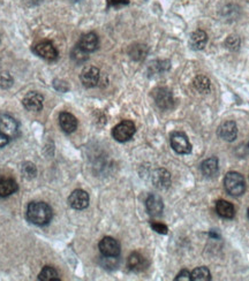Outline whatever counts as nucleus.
Masks as SVG:
<instances>
[{"label":"nucleus","mask_w":249,"mask_h":281,"mask_svg":"<svg viewBox=\"0 0 249 281\" xmlns=\"http://www.w3.org/2000/svg\"><path fill=\"white\" fill-rule=\"evenodd\" d=\"M27 219L37 226L47 225L51 221L53 212L50 205L44 202H31L27 208Z\"/></svg>","instance_id":"f257e3e1"},{"label":"nucleus","mask_w":249,"mask_h":281,"mask_svg":"<svg viewBox=\"0 0 249 281\" xmlns=\"http://www.w3.org/2000/svg\"><path fill=\"white\" fill-rule=\"evenodd\" d=\"M224 186L228 193L232 196H241L246 190V182L238 172H229L225 175Z\"/></svg>","instance_id":"f03ea898"},{"label":"nucleus","mask_w":249,"mask_h":281,"mask_svg":"<svg viewBox=\"0 0 249 281\" xmlns=\"http://www.w3.org/2000/svg\"><path fill=\"white\" fill-rule=\"evenodd\" d=\"M136 128L134 122L130 121V120H124V121L118 123L117 126L113 128L112 136L114 140L118 142H127L134 136Z\"/></svg>","instance_id":"7ed1b4c3"},{"label":"nucleus","mask_w":249,"mask_h":281,"mask_svg":"<svg viewBox=\"0 0 249 281\" xmlns=\"http://www.w3.org/2000/svg\"><path fill=\"white\" fill-rule=\"evenodd\" d=\"M154 99L156 105L163 111L171 110L175 105V99H173L172 92L167 88H157L154 91Z\"/></svg>","instance_id":"20e7f679"},{"label":"nucleus","mask_w":249,"mask_h":281,"mask_svg":"<svg viewBox=\"0 0 249 281\" xmlns=\"http://www.w3.org/2000/svg\"><path fill=\"white\" fill-rule=\"evenodd\" d=\"M171 146L177 154L188 155L192 152V144L186 134L177 132L171 135Z\"/></svg>","instance_id":"39448f33"},{"label":"nucleus","mask_w":249,"mask_h":281,"mask_svg":"<svg viewBox=\"0 0 249 281\" xmlns=\"http://www.w3.org/2000/svg\"><path fill=\"white\" fill-rule=\"evenodd\" d=\"M34 52L36 53L38 57H41L47 61H55L58 59V57H59V53H58L56 46L48 41L37 43L36 45L34 46Z\"/></svg>","instance_id":"423d86ee"},{"label":"nucleus","mask_w":249,"mask_h":281,"mask_svg":"<svg viewBox=\"0 0 249 281\" xmlns=\"http://www.w3.org/2000/svg\"><path fill=\"white\" fill-rule=\"evenodd\" d=\"M0 131L8 138H14L19 133V123L10 114L0 115Z\"/></svg>","instance_id":"0eeeda50"},{"label":"nucleus","mask_w":249,"mask_h":281,"mask_svg":"<svg viewBox=\"0 0 249 281\" xmlns=\"http://www.w3.org/2000/svg\"><path fill=\"white\" fill-rule=\"evenodd\" d=\"M102 255L106 257H118L120 255V244L115 239L106 236L98 244Z\"/></svg>","instance_id":"6e6552de"},{"label":"nucleus","mask_w":249,"mask_h":281,"mask_svg":"<svg viewBox=\"0 0 249 281\" xmlns=\"http://www.w3.org/2000/svg\"><path fill=\"white\" fill-rule=\"evenodd\" d=\"M22 104L30 112H39L43 109L44 97L36 91H31L27 93L22 100Z\"/></svg>","instance_id":"1a4fd4ad"},{"label":"nucleus","mask_w":249,"mask_h":281,"mask_svg":"<svg viewBox=\"0 0 249 281\" xmlns=\"http://www.w3.org/2000/svg\"><path fill=\"white\" fill-rule=\"evenodd\" d=\"M99 69L93 66H88L82 70L81 75H80V80L84 87L93 88L96 87L99 82Z\"/></svg>","instance_id":"9d476101"},{"label":"nucleus","mask_w":249,"mask_h":281,"mask_svg":"<svg viewBox=\"0 0 249 281\" xmlns=\"http://www.w3.org/2000/svg\"><path fill=\"white\" fill-rule=\"evenodd\" d=\"M68 203L75 210H83L89 205V195L82 189L74 190L68 197Z\"/></svg>","instance_id":"9b49d317"},{"label":"nucleus","mask_w":249,"mask_h":281,"mask_svg":"<svg viewBox=\"0 0 249 281\" xmlns=\"http://www.w3.org/2000/svg\"><path fill=\"white\" fill-rule=\"evenodd\" d=\"M146 210H148L149 215L153 217H158L162 215L163 210H164V203L162 198L159 197L158 195L151 194L148 196V198H146Z\"/></svg>","instance_id":"f8f14e48"},{"label":"nucleus","mask_w":249,"mask_h":281,"mask_svg":"<svg viewBox=\"0 0 249 281\" xmlns=\"http://www.w3.org/2000/svg\"><path fill=\"white\" fill-rule=\"evenodd\" d=\"M98 36L95 33H88L80 38L78 45L86 52H93L98 47Z\"/></svg>","instance_id":"ddd939ff"},{"label":"nucleus","mask_w":249,"mask_h":281,"mask_svg":"<svg viewBox=\"0 0 249 281\" xmlns=\"http://www.w3.org/2000/svg\"><path fill=\"white\" fill-rule=\"evenodd\" d=\"M218 135H219L220 138H223V140L228 141V142L234 141L238 135L237 124H235L234 121L224 122L219 127V129H218Z\"/></svg>","instance_id":"4468645a"},{"label":"nucleus","mask_w":249,"mask_h":281,"mask_svg":"<svg viewBox=\"0 0 249 281\" xmlns=\"http://www.w3.org/2000/svg\"><path fill=\"white\" fill-rule=\"evenodd\" d=\"M153 182L158 189H166L171 185V175L166 169H156L153 174Z\"/></svg>","instance_id":"2eb2a0df"},{"label":"nucleus","mask_w":249,"mask_h":281,"mask_svg":"<svg viewBox=\"0 0 249 281\" xmlns=\"http://www.w3.org/2000/svg\"><path fill=\"white\" fill-rule=\"evenodd\" d=\"M59 124L62 131L67 134H70L77 131L78 120L72 113L61 112L59 114Z\"/></svg>","instance_id":"dca6fc26"},{"label":"nucleus","mask_w":249,"mask_h":281,"mask_svg":"<svg viewBox=\"0 0 249 281\" xmlns=\"http://www.w3.org/2000/svg\"><path fill=\"white\" fill-rule=\"evenodd\" d=\"M17 184L14 179L11 177L0 176V197H7L17 190Z\"/></svg>","instance_id":"f3484780"},{"label":"nucleus","mask_w":249,"mask_h":281,"mask_svg":"<svg viewBox=\"0 0 249 281\" xmlns=\"http://www.w3.org/2000/svg\"><path fill=\"white\" fill-rule=\"evenodd\" d=\"M127 265H128V267H130V270L134 271V272H140V271H143L146 269L148 263H146V260L141 255V253L133 252L132 255L128 257Z\"/></svg>","instance_id":"a211bd4d"},{"label":"nucleus","mask_w":249,"mask_h":281,"mask_svg":"<svg viewBox=\"0 0 249 281\" xmlns=\"http://www.w3.org/2000/svg\"><path fill=\"white\" fill-rule=\"evenodd\" d=\"M216 211L218 215L223 218H226V219H232L235 215V210L233 205L230 202H228V200H224V199L217 200Z\"/></svg>","instance_id":"6ab92c4d"},{"label":"nucleus","mask_w":249,"mask_h":281,"mask_svg":"<svg viewBox=\"0 0 249 281\" xmlns=\"http://www.w3.org/2000/svg\"><path fill=\"white\" fill-rule=\"evenodd\" d=\"M208 42V35L206 31L203 30H196L194 31L190 36V45L194 50H202L204 46L207 45Z\"/></svg>","instance_id":"aec40b11"},{"label":"nucleus","mask_w":249,"mask_h":281,"mask_svg":"<svg viewBox=\"0 0 249 281\" xmlns=\"http://www.w3.org/2000/svg\"><path fill=\"white\" fill-rule=\"evenodd\" d=\"M202 173L208 177L216 176L218 173V159L216 157L208 158L201 165Z\"/></svg>","instance_id":"412c9836"},{"label":"nucleus","mask_w":249,"mask_h":281,"mask_svg":"<svg viewBox=\"0 0 249 281\" xmlns=\"http://www.w3.org/2000/svg\"><path fill=\"white\" fill-rule=\"evenodd\" d=\"M38 279L41 281H59L60 280L57 270L52 266L44 267L38 275Z\"/></svg>","instance_id":"4be33fe9"},{"label":"nucleus","mask_w":249,"mask_h":281,"mask_svg":"<svg viewBox=\"0 0 249 281\" xmlns=\"http://www.w3.org/2000/svg\"><path fill=\"white\" fill-rule=\"evenodd\" d=\"M192 281H209L211 280V274L210 271H209L207 267L201 266L197 267V269H195L192 273Z\"/></svg>","instance_id":"5701e85b"},{"label":"nucleus","mask_w":249,"mask_h":281,"mask_svg":"<svg viewBox=\"0 0 249 281\" xmlns=\"http://www.w3.org/2000/svg\"><path fill=\"white\" fill-rule=\"evenodd\" d=\"M70 57H72V59L77 62V64H83L84 61L88 60V52L82 50V48L78 45L73 48L72 53H70Z\"/></svg>","instance_id":"b1692460"},{"label":"nucleus","mask_w":249,"mask_h":281,"mask_svg":"<svg viewBox=\"0 0 249 281\" xmlns=\"http://www.w3.org/2000/svg\"><path fill=\"white\" fill-rule=\"evenodd\" d=\"M146 52H148V48L145 45H134L130 51V55L135 60H142L144 59L146 56Z\"/></svg>","instance_id":"393cba45"},{"label":"nucleus","mask_w":249,"mask_h":281,"mask_svg":"<svg viewBox=\"0 0 249 281\" xmlns=\"http://www.w3.org/2000/svg\"><path fill=\"white\" fill-rule=\"evenodd\" d=\"M194 87L196 88L198 91L206 92L210 89V81H209L208 78L200 75V76L194 80Z\"/></svg>","instance_id":"a878e982"},{"label":"nucleus","mask_w":249,"mask_h":281,"mask_svg":"<svg viewBox=\"0 0 249 281\" xmlns=\"http://www.w3.org/2000/svg\"><path fill=\"white\" fill-rule=\"evenodd\" d=\"M226 46H228L230 50L235 51L238 50L240 46V39L238 36H230L226 41Z\"/></svg>","instance_id":"bb28decb"},{"label":"nucleus","mask_w":249,"mask_h":281,"mask_svg":"<svg viewBox=\"0 0 249 281\" xmlns=\"http://www.w3.org/2000/svg\"><path fill=\"white\" fill-rule=\"evenodd\" d=\"M22 172H23L24 176L33 177V176L36 175V167H35L33 164L27 163V164L23 165V167H22Z\"/></svg>","instance_id":"cd10ccee"},{"label":"nucleus","mask_w":249,"mask_h":281,"mask_svg":"<svg viewBox=\"0 0 249 281\" xmlns=\"http://www.w3.org/2000/svg\"><path fill=\"white\" fill-rule=\"evenodd\" d=\"M13 83V80L8 73H0V87L10 88Z\"/></svg>","instance_id":"c85d7f7f"},{"label":"nucleus","mask_w":249,"mask_h":281,"mask_svg":"<svg viewBox=\"0 0 249 281\" xmlns=\"http://www.w3.org/2000/svg\"><path fill=\"white\" fill-rule=\"evenodd\" d=\"M151 227L155 232H157L159 234H167L168 228L166 225L161 224V222H151Z\"/></svg>","instance_id":"c756f323"},{"label":"nucleus","mask_w":249,"mask_h":281,"mask_svg":"<svg viewBox=\"0 0 249 281\" xmlns=\"http://www.w3.org/2000/svg\"><path fill=\"white\" fill-rule=\"evenodd\" d=\"M177 281H192V275L187 270H182L179 274L176 276Z\"/></svg>","instance_id":"7c9ffc66"},{"label":"nucleus","mask_w":249,"mask_h":281,"mask_svg":"<svg viewBox=\"0 0 249 281\" xmlns=\"http://www.w3.org/2000/svg\"><path fill=\"white\" fill-rule=\"evenodd\" d=\"M109 6H122V5H128L130 4V0H108Z\"/></svg>","instance_id":"2f4dec72"},{"label":"nucleus","mask_w":249,"mask_h":281,"mask_svg":"<svg viewBox=\"0 0 249 281\" xmlns=\"http://www.w3.org/2000/svg\"><path fill=\"white\" fill-rule=\"evenodd\" d=\"M8 138L5 134H3L2 131H0V148H3V146H5L8 143Z\"/></svg>","instance_id":"473e14b6"},{"label":"nucleus","mask_w":249,"mask_h":281,"mask_svg":"<svg viewBox=\"0 0 249 281\" xmlns=\"http://www.w3.org/2000/svg\"><path fill=\"white\" fill-rule=\"evenodd\" d=\"M26 5L28 6H35V5H38V4L42 3V0H23Z\"/></svg>","instance_id":"72a5a7b5"},{"label":"nucleus","mask_w":249,"mask_h":281,"mask_svg":"<svg viewBox=\"0 0 249 281\" xmlns=\"http://www.w3.org/2000/svg\"><path fill=\"white\" fill-rule=\"evenodd\" d=\"M248 217H249V209H248Z\"/></svg>","instance_id":"f704fd0d"},{"label":"nucleus","mask_w":249,"mask_h":281,"mask_svg":"<svg viewBox=\"0 0 249 281\" xmlns=\"http://www.w3.org/2000/svg\"><path fill=\"white\" fill-rule=\"evenodd\" d=\"M74 2H79V0H74Z\"/></svg>","instance_id":"c9c22d12"},{"label":"nucleus","mask_w":249,"mask_h":281,"mask_svg":"<svg viewBox=\"0 0 249 281\" xmlns=\"http://www.w3.org/2000/svg\"><path fill=\"white\" fill-rule=\"evenodd\" d=\"M248 148H249V142H248Z\"/></svg>","instance_id":"e433bc0d"}]
</instances>
